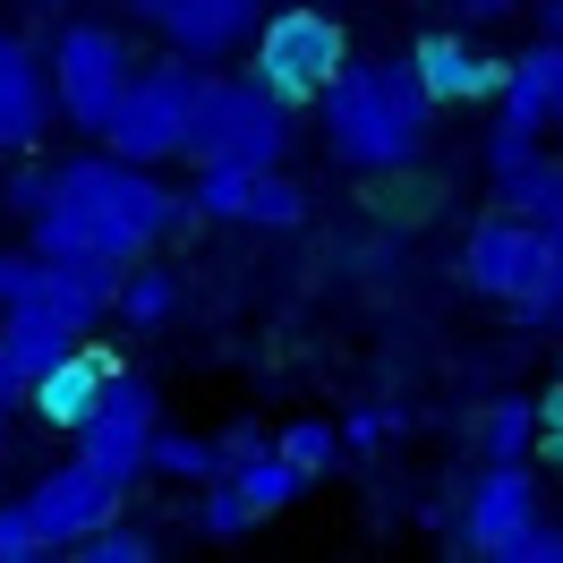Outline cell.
<instances>
[{"mask_svg":"<svg viewBox=\"0 0 563 563\" xmlns=\"http://www.w3.org/2000/svg\"><path fill=\"white\" fill-rule=\"evenodd\" d=\"M197 213V197H172L154 163H129V154H77L60 163V188L52 206L26 222L35 231V256H69V265H103V274H129L145 247L179 231Z\"/></svg>","mask_w":563,"mask_h":563,"instance_id":"cell-1","label":"cell"},{"mask_svg":"<svg viewBox=\"0 0 563 563\" xmlns=\"http://www.w3.org/2000/svg\"><path fill=\"white\" fill-rule=\"evenodd\" d=\"M427 95L419 60H351V69L324 86V145L342 172H410L427 154Z\"/></svg>","mask_w":563,"mask_h":563,"instance_id":"cell-2","label":"cell"},{"mask_svg":"<svg viewBox=\"0 0 563 563\" xmlns=\"http://www.w3.org/2000/svg\"><path fill=\"white\" fill-rule=\"evenodd\" d=\"M461 274H470V290L504 299L521 324H555V308H563V247L547 240L529 213H512V206H495L487 222L470 231Z\"/></svg>","mask_w":563,"mask_h":563,"instance_id":"cell-3","label":"cell"},{"mask_svg":"<svg viewBox=\"0 0 563 563\" xmlns=\"http://www.w3.org/2000/svg\"><path fill=\"white\" fill-rule=\"evenodd\" d=\"M213 69L197 60V52H172V60H154V69H137V86H129V103L111 111L103 145L111 154H129V163H172V154H188V137H197V103H206Z\"/></svg>","mask_w":563,"mask_h":563,"instance_id":"cell-4","label":"cell"},{"mask_svg":"<svg viewBox=\"0 0 563 563\" xmlns=\"http://www.w3.org/2000/svg\"><path fill=\"white\" fill-rule=\"evenodd\" d=\"M282 154H290V103H282L265 77H213L206 103H197L188 163H247V172H274Z\"/></svg>","mask_w":563,"mask_h":563,"instance_id":"cell-5","label":"cell"},{"mask_svg":"<svg viewBox=\"0 0 563 563\" xmlns=\"http://www.w3.org/2000/svg\"><path fill=\"white\" fill-rule=\"evenodd\" d=\"M351 69V43H342V26L324 18V9H274L265 26H256V69L247 77H265L282 103L299 111V103H324V86Z\"/></svg>","mask_w":563,"mask_h":563,"instance_id":"cell-6","label":"cell"},{"mask_svg":"<svg viewBox=\"0 0 563 563\" xmlns=\"http://www.w3.org/2000/svg\"><path fill=\"white\" fill-rule=\"evenodd\" d=\"M129 86H137V60H129L120 26H60V43H52V95L69 111V129L103 137L111 111L129 103Z\"/></svg>","mask_w":563,"mask_h":563,"instance_id":"cell-7","label":"cell"},{"mask_svg":"<svg viewBox=\"0 0 563 563\" xmlns=\"http://www.w3.org/2000/svg\"><path fill=\"white\" fill-rule=\"evenodd\" d=\"M120 495H129V478H120V470H103L95 453H77V461H60V470H43L26 504H35V521L52 529V547L69 555V547H86L95 529L120 521Z\"/></svg>","mask_w":563,"mask_h":563,"instance_id":"cell-8","label":"cell"},{"mask_svg":"<svg viewBox=\"0 0 563 563\" xmlns=\"http://www.w3.org/2000/svg\"><path fill=\"white\" fill-rule=\"evenodd\" d=\"M538 478H529L521 461H487V478L470 495V521H461V547L487 563H521V547L538 538Z\"/></svg>","mask_w":563,"mask_h":563,"instance_id":"cell-9","label":"cell"},{"mask_svg":"<svg viewBox=\"0 0 563 563\" xmlns=\"http://www.w3.org/2000/svg\"><path fill=\"white\" fill-rule=\"evenodd\" d=\"M555 120V43L538 35L504 69V120H495V145H487V172H521L538 154V129Z\"/></svg>","mask_w":563,"mask_h":563,"instance_id":"cell-10","label":"cell"},{"mask_svg":"<svg viewBox=\"0 0 563 563\" xmlns=\"http://www.w3.org/2000/svg\"><path fill=\"white\" fill-rule=\"evenodd\" d=\"M163 401H154V385L145 376H111L103 410L77 427V453H95L103 470H120V478H137L145 461H154V435H163V419H154Z\"/></svg>","mask_w":563,"mask_h":563,"instance_id":"cell-11","label":"cell"},{"mask_svg":"<svg viewBox=\"0 0 563 563\" xmlns=\"http://www.w3.org/2000/svg\"><path fill=\"white\" fill-rule=\"evenodd\" d=\"M60 111L52 95V60H35L18 35H0V154H26L43 137V120Z\"/></svg>","mask_w":563,"mask_h":563,"instance_id":"cell-12","label":"cell"},{"mask_svg":"<svg viewBox=\"0 0 563 563\" xmlns=\"http://www.w3.org/2000/svg\"><path fill=\"white\" fill-rule=\"evenodd\" d=\"M172 52H197V60H222V52H240L265 18H256V0H172L163 18H154Z\"/></svg>","mask_w":563,"mask_h":563,"instance_id":"cell-13","label":"cell"},{"mask_svg":"<svg viewBox=\"0 0 563 563\" xmlns=\"http://www.w3.org/2000/svg\"><path fill=\"white\" fill-rule=\"evenodd\" d=\"M410 60H419V77H427L435 103H487V95H504V69L478 60V43H470V35H419V43H410Z\"/></svg>","mask_w":563,"mask_h":563,"instance_id":"cell-14","label":"cell"},{"mask_svg":"<svg viewBox=\"0 0 563 563\" xmlns=\"http://www.w3.org/2000/svg\"><path fill=\"white\" fill-rule=\"evenodd\" d=\"M111 376H120V367H111L103 351H69L60 367H43V376H35V393H26V401H35V410H43L52 427H69V435H77V427L103 410Z\"/></svg>","mask_w":563,"mask_h":563,"instance_id":"cell-15","label":"cell"},{"mask_svg":"<svg viewBox=\"0 0 563 563\" xmlns=\"http://www.w3.org/2000/svg\"><path fill=\"white\" fill-rule=\"evenodd\" d=\"M495 206L529 213L547 240L563 247V163H547V154H529L521 172H495Z\"/></svg>","mask_w":563,"mask_h":563,"instance_id":"cell-16","label":"cell"},{"mask_svg":"<svg viewBox=\"0 0 563 563\" xmlns=\"http://www.w3.org/2000/svg\"><path fill=\"white\" fill-rule=\"evenodd\" d=\"M0 342H9V351L26 358V376H43V367H60V358H69L77 342H86V333H69L60 317H43L35 299H18V308L0 317Z\"/></svg>","mask_w":563,"mask_h":563,"instance_id":"cell-17","label":"cell"},{"mask_svg":"<svg viewBox=\"0 0 563 563\" xmlns=\"http://www.w3.org/2000/svg\"><path fill=\"white\" fill-rule=\"evenodd\" d=\"M222 478H231V487H240L247 504H256V521H265V512H282V504H299V487H308V470H299V461L282 453V444H265L256 461L222 470Z\"/></svg>","mask_w":563,"mask_h":563,"instance_id":"cell-18","label":"cell"},{"mask_svg":"<svg viewBox=\"0 0 563 563\" xmlns=\"http://www.w3.org/2000/svg\"><path fill=\"white\" fill-rule=\"evenodd\" d=\"M172 308H179V282L163 274V265H145V256H137V265L120 274V299H111V317H120V324H163Z\"/></svg>","mask_w":563,"mask_h":563,"instance_id":"cell-19","label":"cell"},{"mask_svg":"<svg viewBox=\"0 0 563 563\" xmlns=\"http://www.w3.org/2000/svg\"><path fill=\"white\" fill-rule=\"evenodd\" d=\"M547 435V419H538V401H495L487 427H478V444H487V461H521L529 444Z\"/></svg>","mask_w":563,"mask_h":563,"instance_id":"cell-20","label":"cell"},{"mask_svg":"<svg viewBox=\"0 0 563 563\" xmlns=\"http://www.w3.org/2000/svg\"><path fill=\"white\" fill-rule=\"evenodd\" d=\"M247 197H256V172H247V163H197V213L247 222Z\"/></svg>","mask_w":563,"mask_h":563,"instance_id":"cell-21","label":"cell"},{"mask_svg":"<svg viewBox=\"0 0 563 563\" xmlns=\"http://www.w3.org/2000/svg\"><path fill=\"white\" fill-rule=\"evenodd\" d=\"M274 444H282L290 461H299L308 478H333V461H342V444H351V435H333L324 419H290V427L274 435Z\"/></svg>","mask_w":563,"mask_h":563,"instance_id":"cell-22","label":"cell"},{"mask_svg":"<svg viewBox=\"0 0 563 563\" xmlns=\"http://www.w3.org/2000/svg\"><path fill=\"white\" fill-rule=\"evenodd\" d=\"M247 222H265V231H290V222H308V188H299V179H282V172H256Z\"/></svg>","mask_w":563,"mask_h":563,"instance_id":"cell-23","label":"cell"},{"mask_svg":"<svg viewBox=\"0 0 563 563\" xmlns=\"http://www.w3.org/2000/svg\"><path fill=\"white\" fill-rule=\"evenodd\" d=\"M145 470H163V478H222V444H206V435H154Z\"/></svg>","mask_w":563,"mask_h":563,"instance_id":"cell-24","label":"cell"},{"mask_svg":"<svg viewBox=\"0 0 563 563\" xmlns=\"http://www.w3.org/2000/svg\"><path fill=\"white\" fill-rule=\"evenodd\" d=\"M247 521H256V504H247L231 478H206V495H197V529H206V538H240Z\"/></svg>","mask_w":563,"mask_h":563,"instance_id":"cell-25","label":"cell"},{"mask_svg":"<svg viewBox=\"0 0 563 563\" xmlns=\"http://www.w3.org/2000/svg\"><path fill=\"white\" fill-rule=\"evenodd\" d=\"M35 555H60L52 529L35 521V504H0V563H35Z\"/></svg>","mask_w":563,"mask_h":563,"instance_id":"cell-26","label":"cell"},{"mask_svg":"<svg viewBox=\"0 0 563 563\" xmlns=\"http://www.w3.org/2000/svg\"><path fill=\"white\" fill-rule=\"evenodd\" d=\"M52 188H60V163H18V172L0 179V206L18 213V222H35L52 206Z\"/></svg>","mask_w":563,"mask_h":563,"instance_id":"cell-27","label":"cell"},{"mask_svg":"<svg viewBox=\"0 0 563 563\" xmlns=\"http://www.w3.org/2000/svg\"><path fill=\"white\" fill-rule=\"evenodd\" d=\"M86 563H154L163 547H154V529H129V521H111V529H95L86 547H77Z\"/></svg>","mask_w":563,"mask_h":563,"instance_id":"cell-28","label":"cell"},{"mask_svg":"<svg viewBox=\"0 0 563 563\" xmlns=\"http://www.w3.org/2000/svg\"><path fill=\"white\" fill-rule=\"evenodd\" d=\"M26 290H35V256H9V247H0V317H9Z\"/></svg>","mask_w":563,"mask_h":563,"instance_id":"cell-29","label":"cell"},{"mask_svg":"<svg viewBox=\"0 0 563 563\" xmlns=\"http://www.w3.org/2000/svg\"><path fill=\"white\" fill-rule=\"evenodd\" d=\"M18 393H35V376H26V358H18L9 342H0V410H9Z\"/></svg>","mask_w":563,"mask_h":563,"instance_id":"cell-30","label":"cell"},{"mask_svg":"<svg viewBox=\"0 0 563 563\" xmlns=\"http://www.w3.org/2000/svg\"><path fill=\"white\" fill-rule=\"evenodd\" d=\"M265 453V427H231L222 435V470H240V461H256Z\"/></svg>","mask_w":563,"mask_h":563,"instance_id":"cell-31","label":"cell"},{"mask_svg":"<svg viewBox=\"0 0 563 563\" xmlns=\"http://www.w3.org/2000/svg\"><path fill=\"white\" fill-rule=\"evenodd\" d=\"M521 563H563V521H538V538L521 547Z\"/></svg>","mask_w":563,"mask_h":563,"instance_id":"cell-32","label":"cell"},{"mask_svg":"<svg viewBox=\"0 0 563 563\" xmlns=\"http://www.w3.org/2000/svg\"><path fill=\"white\" fill-rule=\"evenodd\" d=\"M342 435H351V444H385V435H393V410H358Z\"/></svg>","mask_w":563,"mask_h":563,"instance_id":"cell-33","label":"cell"},{"mask_svg":"<svg viewBox=\"0 0 563 563\" xmlns=\"http://www.w3.org/2000/svg\"><path fill=\"white\" fill-rule=\"evenodd\" d=\"M461 18H470V26H495V18H512V9H521V0H453Z\"/></svg>","mask_w":563,"mask_h":563,"instance_id":"cell-34","label":"cell"},{"mask_svg":"<svg viewBox=\"0 0 563 563\" xmlns=\"http://www.w3.org/2000/svg\"><path fill=\"white\" fill-rule=\"evenodd\" d=\"M538 419H547V453L563 461V393H547V401H538Z\"/></svg>","mask_w":563,"mask_h":563,"instance_id":"cell-35","label":"cell"},{"mask_svg":"<svg viewBox=\"0 0 563 563\" xmlns=\"http://www.w3.org/2000/svg\"><path fill=\"white\" fill-rule=\"evenodd\" d=\"M163 9H172V0H129V18H145V26H154Z\"/></svg>","mask_w":563,"mask_h":563,"instance_id":"cell-36","label":"cell"},{"mask_svg":"<svg viewBox=\"0 0 563 563\" xmlns=\"http://www.w3.org/2000/svg\"><path fill=\"white\" fill-rule=\"evenodd\" d=\"M547 43H563V0H547Z\"/></svg>","mask_w":563,"mask_h":563,"instance_id":"cell-37","label":"cell"},{"mask_svg":"<svg viewBox=\"0 0 563 563\" xmlns=\"http://www.w3.org/2000/svg\"><path fill=\"white\" fill-rule=\"evenodd\" d=\"M555 120H563V43H555Z\"/></svg>","mask_w":563,"mask_h":563,"instance_id":"cell-38","label":"cell"},{"mask_svg":"<svg viewBox=\"0 0 563 563\" xmlns=\"http://www.w3.org/2000/svg\"><path fill=\"white\" fill-rule=\"evenodd\" d=\"M35 9H69V0H35Z\"/></svg>","mask_w":563,"mask_h":563,"instance_id":"cell-39","label":"cell"},{"mask_svg":"<svg viewBox=\"0 0 563 563\" xmlns=\"http://www.w3.org/2000/svg\"><path fill=\"white\" fill-rule=\"evenodd\" d=\"M555 324H563V308H555Z\"/></svg>","mask_w":563,"mask_h":563,"instance_id":"cell-40","label":"cell"}]
</instances>
